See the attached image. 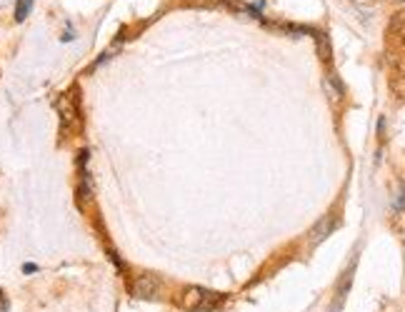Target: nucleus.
Masks as SVG:
<instances>
[{
	"label": "nucleus",
	"instance_id": "obj_1",
	"mask_svg": "<svg viewBox=\"0 0 405 312\" xmlns=\"http://www.w3.org/2000/svg\"><path fill=\"white\" fill-rule=\"evenodd\" d=\"M218 295L202 287H185L180 295V307L188 312H200V310H213L218 305Z\"/></svg>",
	"mask_w": 405,
	"mask_h": 312
},
{
	"label": "nucleus",
	"instance_id": "obj_2",
	"mask_svg": "<svg viewBox=\"0 0 405 312\" xmlns=\"http://www.w3.org/2000/svg\"><path fill=\"white\" fill-rule=\"evenodd\" d=\"M133 290H135V295H140V298H153V293L158 290V280L151 277V275H140V277L135 280Z\"/></svg>",
	"mask_w": 405,
	"mask_h": 312
},
{
	"label": "nucleus",
	"instance_id": "obj_3",
	"mask_svg": "<svg viewBox=\"0 0 405 312\" xmlns=\"http://www.w3.org/2000/svg\"><path fill=\"white\" fill-rule=\"evenodd\" d=\"M390 90L398 95V98H405V70L395 72L390 78Z\"/></svg>",
	"mask_w": 405,
	"mask_h": 312
},
{
	"label": "nucleus",
	"instance_id": "obj_4",
	"mask_svg": "<svg viewBox=\"0 0 405 312\" xmlns=\"http://www.w3.org/2000/svg\"><path fill=\"white\" fill-rule=\"evenodd\" d=\"M315 43H318V52H321V58L330 60V43H328V35L326 33H315Z\"/></svg>",
	"mask_w": 405,
	"mask_h": 312
},
{
	"label": "nucleus",
	"instance_id": "obj_5",
	"mask_svg": "<svg viewBox=\"0 0 405 312\" xmlns=\"http://www.w3.org/2000/svg\"><path fill=\"white\" fill-rule=\"evenodd\" d=\"M326 90H328V98H330V100H340V98H343V88H340V85L335 83V78H330V75L326 78Z\"/></svg>",
	"mask_w": 405,
	"mask_h": 312
},
{
	"label": "nucleus",
	"instance_id": "obj_6",
	"mask_svg": "<svg viewBox=\"0 0 405 312\" xmlns=\"http://www.w3.org/2000/svg\"><path fill=\"white\" fill-rule=\"evenodd\" d=\"M30 6H33V0H18V6H15V20L23 23L30 13Z\"/></svg>",
	"mask_w": 405,
	"mask_h": 312
},
{
	"label": "nucleus",
	"instance_id": "obj_7",
	"mask_svg": "<svg viewBox=\"0 0 405 312\" xmlns=\"http://www.w3.org/2000/svg\"><path fill=\"white\" fill-rule=\"evenodd\" d=\"M330 228H333V217H326V220H323V225H318V228H315L313 240H323V237H326V233Z\"/></svg>",
	"mask_w": 405,
	"mask_h": 312
},
{
	"label": "nucleus",
	"instance_id": "obj_8",
	"mask_svg": "<svg viewBox=\"0 0 405 312\" xmlns=\"http://www.w3.org/2000/svg\"><path fill=\"white\" fill-rule=\"evenodd\" d=\"M8 310V300H6V295L0 293V312H6Z\"/></svg>",
	"mask_w": 405,
	"mask_h": 312
},
{
	"label": "nucleus",
	"instance_id": "obj_9",
	"mask_svg": "<svg viewBox=\"0 0 405 312\" xmlns=\"http://www.w3.org/2000/svg\"><path fill=\"white\" fill-rule=\"evenodd\" d=\"M35 270H38V265H30V262L23 265V273H35Z\"/></svg>",
	"mask_w": 405,
	"mask_h": 312
}]
</instances>
